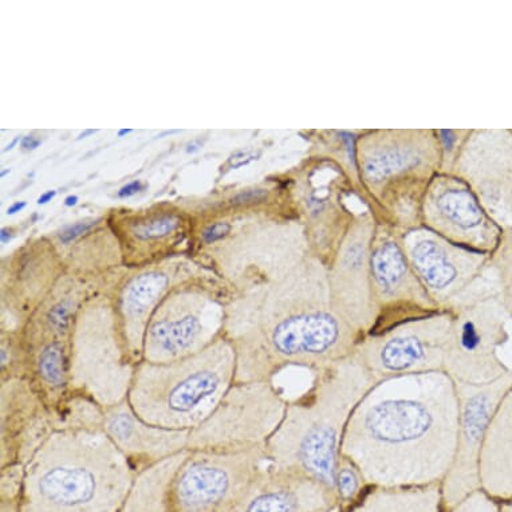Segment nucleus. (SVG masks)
I'll list each match as a JSON object with an SVG mask.
<instances>
[{
  "label": "nucleus",
  "mask_w": 512,
  "mask_h": 512,
  "mask_svg": "<svg viewBox=\"0 0 512 512\" xmlns=\"http://www.w3.org/2000/svg\"><path fill=\"white\" fill-rule=\"evenodd\" d=\"M459 403L445 372L377 381L354 408L342 439L370 486L443 482L454 463Z\"/></svg>",
  "instance_id": "nucleus-1"
},
{
  "label": "nucleus",
  "mask_w": 512,
  "mask_h": 512,
  "mask_svg": "<svg viewBox=\"0 0 512 512\" xmlns=\"http://www.w3.org/2000/svg\"><path fill=\"white\" fill-rule=\"evenodd\" d=\"M224 337L236 353L235 382L275 381L352 356L356 334L333 310L328 266L310 255L273 285L228 303Z\"/></svg>",
  "instance_id": "nucleus-2"
},
{
  "label": "nucleus",
  "mask_w": 512,
  "mask_h": 512,
  "mask_svg": "<svg viewBox=\"0 0 512 512\" xmlns=\"http://www.w3.org/2000/svg\"><path fill=\"white\" fill-rule=\"evenodd\" d=\"M137 472L101 428H55L23 470L18 512H120Z\"/></svg>",
  "instance_id": "nucleus-3"
},
{
  "label": "nucleus",
  "mask_w": 512,
  "mask_h": 512,
  "mask_svg": "<svg viewBox=\"0 0 512 512\" xmlns=\"http://www.w3.org/2000/svg\"><path fill=\"white\" fill-rule=\"evenodd\" d=\"M310 387L287 401L265 448L270 467L301 472L334 491V474L350 416L376 378L354 353L314 370Z\"/></svg>",
  "instance_id": "nucleus-4"
},
{
  "label": "nucleus",
  "mask_w": 512,
  "mask_h": 512,
  "mask_svg": "<svg viewBox=\"0 0 512 512\" xmlns=\"http://www.w3.org/2000/svg\"><path fill=\"white\" fill-rule=\"evenodd\" d=\"M236 353L220 337L183 360L136 365L128 403L145 423L171 431H192L208 419L235 384Z\"/></svg>",
  "instance_id": "nucleus-5"
},
{
  "label": "nucleus",
  "mask_w": 512,
  "mask_h": 512,
  "mask_svg": "<svg viewBox=\"0 0 512 512\" xmlns=\"http://www.w3.org/2000/svg\"><path fill=\"white\" fill-rule=\"evenodd\" d=\"M136 365L114 306L94 301L82 305L70 341L69 395L101 408L114 407L128 399Z\"/></svg>",
  "instance_id": "nucleus-6"
},
{
  "label": "nucleus",
  "mask_w": 512,
  "mask_h": 512,
  "mask_svg": "<svg viewBox=\"0 0 512 512\" xmlns=\"http://www.w3.org/2000/svg\"><path fill=\"white\" fill-rule=\"evenodd\" d=\"M265 445L189 451L169 483L172 512H238L269 468Z\"/></svg>",
  "instance_id": "nucleus-7"
},
{
  "label": "nucleus",
  "mask_w": 512,
  "mask_h": 512,
  "mask_svg": "<svg viewBox=\"0 0 512 512\" xmlns=\"http://www.w3.org/2000/svg\"><path fill=\"white\" fill-rule=\"evenodd\" d=\"M287 400L275 381L235 382L214 413L189 433V451L266 445L285 416Z\"/></svg>",
  "instance_id": "nucleus-8"
},
{
  "label": "nucleus",
  "mask_w": 512,
  "mask_h": 512,
  "mask_svg": "<svg viewBox=\"0 0 512 512\" xmlns=\"http://www.w3.org/2000/svg\"><path fill=\"white\" fill-rule=\"evenodd\" d=\"M451 337L445 352L444 372L454 381L483 384L510 368L499 357V349L510 341L508 317L500 291L468 294L452 307Z\"/></svg>",
  "instance_id": "nucleus-9"
},
{
  "label": "nucleus",
  "mask_w": 512,
  "mask_h": 512,
  "mask_svg": "<svg viewBox=\"0 0 512 512\" xmlns=\"http://www.w3.org/2000/svg\"><path fill=\"white\" fill-rule=\"evenodd\" d=\"M431 131H377L358 143V163L365 184L384 202L401 206L412 189L428 187L440 157Z\"/></svg>",
  "instance_id": "nucleus-10"
},
{
  "label": "nucleus",
  "mask_w": 512,
  "mask_h": 512,
  "mask_svg": "<svg viewBox=\"0 0 512 512\" xmlns=\"http://www.w3.org/2000/svg\"><path fill=\"white\" fill-rule=\"evenodd\" d=\"M227 306L195 287L171 291L149 319L143 361L167 364L207 349L224 336Z\"/></svg>",
  "instance_id": "nucleus-11"
},
{
  "label": "nucleus",
  "mask_w": 512,
  "mask_h": 512,
  "mask_svg": "<svg viewBox=\"0 0 512 512\" xmlns=\"http://www.w3.org/2000/svg\"><path fill=\"white\" fill-rule=\"evenodd\" d=\"M452 321V310H443L382 333L369 334L358 341L354 356L376 381L444 372Z\"/></svg>",
  "instance_id": "nucleus-12"
},
{
  "label": "nucleus",
  "mask_w": 512,
  "mask_h": 512,
  "mask_svg": "<svg viewBox=\"0 0 512 512\" xmlns=\"http://www.w3.org/2000/svg\"><path fill=\"white\" fill-rule=\"evenodd\" d=\"M459 403L454 463L441 482L444 511L480 490L479 459L484 436L500 401L512 388V369L483 384L455 381Z\"/></svg>",
  "instance_id": "nucleus-13"
},
{
  "label": "nucleus",
  "mask_w": 512,
  "mask_h": 512,
  "mask_svg": "<svg viewBox=\"0 0 512 512\" xmlns=\"http://www.w3.org/2000/svg\"><path fill=\"white\" fill-rule=\"evenodd\" d=\"M399 236L417 278L441 310L458 305L488 269L490 255L460 247L427 227Z\"/></svg>",
  "instance_id": "nucleus-14"
},
{
  "label": "nucleus",
  "mask_w": 512,
  "mask_h": 512,
  "mask_svg": "<svg viewBox=\"0 0 512 512\" xmlns=\"http://www.w3.org/2000/svg\"><path fill=\"white\" fill-rule=\"evenodd\" d=\"M370 273L376 306V324L370 334L443 311L421 285L399 235L374 232Z\"/></svg>",
  "instance_id": "nucleus-15"
},
{
  "label": "nucleus",
  "mask_w": 512,
  "mask_h": 512,
  "mask_svg": "<svg viewBox=\"0 0 512 512\" xmlns=\"http://www.w3.org/2000/svg\"><path fill=\"white\" fill-rule=\"evenodd\" d=\"M428 230L467 250L491 255L503 230L484 211L470 185L455 175H436L423 199Z\"/></svg>",
  "instance_id": "nucleus-16"
},
{
  "label": "nucleus",
  "mask_w": 512,
  "mask_h": 512,
  "mask_svg": "<svg viewBox=\"0 0 512 512\" xmlns=\"http://www.w3.org/2000/svg\"><path fill=\"white\" fill-rule=\"evenodd\" d=\"M369 220L350 224L328 266L330 302L338 317L358 341L372 333L376 324L370 250L374 236Z\"/></svg>",
  "instance_id": "nucleus-17"
},
{
  "label": "nucleus",
  "mask_w": 512,
  "mask_h": 512,
  "mask_svg": "<svg viewBox=\"0 0 512 512\" xmlns=\"http://www.w3.org/2000/svg\"><path fill=\"white\" fill-rule=\"evenodd\" d=\"M452 175L466 181L484 211L503 231L512 228V133L471 132Z\"/></svg>",
  "instance_id": "nucleus-18"
},
{
  "label": "nucleus",
  "mask_w": 512,
  "mask_h": 512,
  "mask_svg": "<svg viewBox=\"0 0 512 512\" xmlns=\"http://www.w3.org/2000/svg\"><path fill=\"white\" fill-rule=\"evenodd\" d=\"M2 468L25 467L55 429L53 411L23 378L2 381Z\"/></svg>",
  "instance_id": "nucleus-19"
},
{
  "label": "nucleus",
  "mask_w": 512,
  "mask_h": 512,
  "mask_svg": "<svg viewBox=\"0 0 512 512\" xmlns=\"http://www.w3.org/2000/svg\"><path fill=\"white\" fill-rule=\"evenodd\" d=\"M102 431L131 462L137 474L161 460L188 450L191 431H171L145 423L133 412L128 399L102 408Z\"/></svg>",
  "instance_id": "nucleus-20"
},
{
  "label": "nucleus",
  "mask_w": 512,
  "mask_h": 512,
  "mask_svg": "<svg viewBox=\"0 0 512 512\" xmlns=\"http://www.w3.org/2000/svg\"><path fill=\"white\" fill-rule=\"evenodd\" d=\"M337 508V496L324 484L301 472L269 466L238 512H321Z\"/></svg>",
  "instance_id": "nucleus-21"
},
{
  "label": "nucleus",
  "mask_w": 512,
  "mask_h": 512,
  "mask_svg": "<svg viewBox=\"0 0 512 512\" xmlns=\"http://www.w3.org/2000/svg\"><path fill=\"white\" fill-rule=\"evenodd\" d=\"M480 486L498 502L512 500V388L488 425L479 459Z\"/></svg>",
  "instance_id": "nucleus-22"
},
{
  "label": "nucleus",
  "mask_w": 512,
  "mask_h": 512,
  "mask_svg": "<svg viewBox=\"0 0 512 512\" xmlns=\"http://www.w3.org/2000/svg\"><path fill=\"white\" fill-rule=\"evenodd\" d=\"M348 512H444L441 483L428 486H372Z\"/></svg>",
  "instance_id": "nucleus-23"
},
{
  "label": "nucleus",
  "mask_w": 512,
  "mask_h": 512,
  "mask_svg": "<svg viewBox=\"0 0 512 512\" xmlns=\"http://www.w3.org/2000/svg\"><path fill=\"white\" fill-rule=\"evenodd\" d=\"M187 452H180L140 471L120 512H172L168 500L169 483Z\"/></svg>",
  "instance_id": "nucleus-24"
},
{
  "label": "nucleus",
  "mask_w": 512,
  "mask_h": 512,
  "mask_svg": "<svg viewBox=\"0 0 512 512\" xmlns=\"http://www.w3.org/2000/svg\"><path fill=\"white\" fill-rule=\"evenodd\" d=\"M370 487L372 486L357 464L348 456L341 454L338 458L336 474H334V491H336L340 511L348 512L350 508L356 506Z\"/></svg>",
  "instance_id": "nucleus-25"
},
{
  "label": "nucleus",
  "mask_w": 512,
  "mask_h": 512,
  "mask_svg": "<svg viewBox=\"0 0 512 512\" xmlns=\"http://www.w3.org/2000/svg\"><path fill=\"white\" fill-rule=\"evenodd\" d=\"M488 267L495 271L499 287L512 275V228L503 231L498 247L490 255Z\"/></svg>",
  "instance_id": "nucleus-26"
},
{
  "label": "nucleus",
  "mask_w": 512,
  "mask_h": 512,
  "mask_svg": "<svg viewBox=\"0 0 512 512\" xmlns=\"http://www.w3.org/2000/svg\"><path fill=\"white\" fill-rule=\"evenodd\" d=\"M179 224L180 220L176 216H160V218L137 224V226L133 227V232L141 240L159 239L172 234L179 227Z\"/></svg>",
  "instance_id": "nucleus-27"
},
{
  "label": "nucleus",
  "mask_w": 512,
  "mask_h": 512,
  "mask_svg": "<svg viewBox=\"0 0 512 512\" xmlns=\"http://www.w3.org/2000/svg\"><path fill=\"white\" fill-rule=\"evenodd\" d=\"M444 512H500V503L480 488Z\"/></svg>",
  "instance_id": "nucleus-28"
},
{
  "label": "nucleus",
  "mask_w": 512,
  "mask_h": 512,
  "mask_svg": "<svg viewBox=\"0 0 512 512\" xmlns=\"http://www.w3.org/2000/svg\"><path fill=\"white\" fill-rule=\"evenodd\" d=\"M98 220H90V222H81L77 224H73L66 228L65 231H62V234L59 235V240H61L62 244H69L74 242V240L80 238L81 235L86 234L92 230L94 226H96Z\"/></svg>",
  "instance_id": "nucleus-29"
},
{
  "label": "nucleus",
  "mask_w": 512,
  "mask_h": 512,
  "mask_svg": "<svg viewBox=\"0 0 512 512\" xmlns=\"http://www.w3.org/2000/svg\"><path fill=\"white\" fill-rule=\"evenodd\" d=\"M230 231V224L223 222L215 223L203 232V240L207 244H214L219 242V240L226 238V236L230 234Z\"/></svg>",
  "instance_id": "nucleus-30"
},
{
  "label": "nucleus",
  "mask_w": 512,
  "mask_h": 512,
  "mask_svg": "<svg viewBox=\"0 0 512 512\" xmlns=\"http://www.w3.org/2000/svg\"><path fill=\"white\" fill-rule=\"evenodd\" d=\"M267 198V192L265 189H250V191L240 192L232 199L234 204H252L261 203Z\"/></svg>",
  "instance_id": "nucleus-31"
},
{
  "label": "nucleus",
  "mask_w": 512,
  "mask_h": 512,
  "mask_svg": "<svg viewBox=\"0 0 512 512\" xmlns=\"http://www.w3.org/2000/svg\"><path fill=\"white\" fill-rule=\"evenodd\" d=\"M499 291L504 309H506L508 317L512 318V275L500 286Z\"/></svg>",
  "instance_id": "nucleus-32"
},
{
  "label": "nucleus",
  "mask_w": 512,
  "mask_h": 512,
  "mask_svg": "<svg viewBox=\"0 0 512 512\" xmlns=\"http://www.w3.org/2000/svg\"><path fill=\"white\" fill-rule=\"evenodd\" d=\"M256 156H258V153L255 152H236L228 159V165L231 168H240L250 163Z\"/></svg>",
  "instance_id": "nucleus-33"
},
{
  "label": "nucleus",
  "mask_w": 512,
  "mask_h": 512,
  "mask_svg": "<svg viewBox=\"0 0 512 512\" xmlns=\"http://www.w3.org/2000/svg\"><path fill=\"white\" fill-rule=\"evenodd\" d=\"M141 189H143V184H141L140 181H133V183H129L128 185H125V187H122L120 192H118V196L122 199L131 198V196L139 194Z\"/></svg>",
  "instance_id": "nucleus-34"
},
{
  "label": "nucleus",
  "mask_w": 512,
  "mask_h": 512,
  "mask_svg": "<svg viewBox=\"0 0 512 512\" xmlns=\"http://www.w3.org/2000/svg\"><path fill=\"white\" fill-rule=\"evenodd\" d=\"M39 145H41V140L35 136H27L22 140V148L27 149V151H34Z\"/></svg>",
  "instance_id": "nucleus-35"
},
{
  "label": "nucleus",
  "mask_w": 512,
  "mask_h": 512,
  "mask_svg": "<svg viewBox=\"0 0 512 512\" xmlns=\"http://www.w3.org/2000/svg\"><path fill=\"white\" fill-rule=\"evenodd\" d=\"M55 195H57V191H49L46 192V194H43L41 198L38 199V204H46L51 202L55 198Z\"/></svg>",
  "instance_id": "nucleus-36"
},
{
  "label": "nucleus",
  "mask_w": 512,
  "mask_h": 512,
  "mask_svg": "<svg viewBox=\"0 0 512 512\" xmlns=\"http://www.w3.org/2000/svg\"><path fill=\"white\" fill-rule=\"evenodd\" d=\"M25 207H26L25 202L15 203V204H13V206H11L9 208V211H7V214H9V215L17 214V212H21L23 210V208H25Z\"/></svg>",
  "instance_id": "nucleus-37"
},
{
  "label": "nucleus",
  "mask_w": 512,
  "mask_h": 512,
  "mask_svg": "<svg viewBox=\"0 0 512 512\" xmlns=\"http://www.w3.org/2000/svg\"><path fill=\"white\" fill-rule=\"evenodd\" d=\"M0 239H2L3 244L10 242L11 232L9 230H6V228H3V230L0 231Z\"/></svg>",
  "instance_id": "nucleus-38"
},
{
  "label": "nucleus",
  "mask_w": 512,
  "mask_h": 512,
  "mask_svg": "<svg viewBox=\"0 0 512 512\" xmlns=\"http://www.w3.org/2000/svg\"><path fill=\"white\" fill-rule=\"evenodd\" d=\"M500 503V512H512V500H507V502H499Z\"/></svg>",
  "instance_id": "nucleus-39"
},
{
  "label": "nucleus",
  "mask_w": 512,
  "mask_h": 512,
  "mask_svg": "<svg viewBox=\"0 0 512 512\" xmlns=\"http://www.w3.org/2000/svg\"><path fill=\"white\" fill-rule=\"evenodd\" d=\"M199 148H202V145H200L199 141H195V143L188 144L187 152L194 153L199 151Z\"/></svg>",
  "instance_id": "nucleus-40"
},
{
  "label": "nucleus",
  "mask_w": 512,
  "mask_h": 512,
  "mask_svg": "<svg viewBox=\"0 0 512 512\" xmlns=\"http://www.w3.org/2000/svg\"><path fill=\"white\" fill-rule=\"evenodd\" d=\"M77 203H78L77 196H69V198H66V200H65L66 207L76 206Z\"/></svg>",
  "instance_id": "nucleus-41"
},
{
  "label": "nucleus",
  "mask_w": 512,
  "mask_h": 512,
  "mask_svg": "<svg viewBox=\"0 0 512 512\" xmlns=\"http://www.w3.org/2000/svg\"><path fill=\"white\" fill-rule=\"evenodd\" d=\"M93 133H96V131H93V129H89V131L82 132L80 137H78V140L85 139L86 136L93 135Z\"/></svg>",
  "instance_id": "nucleus-42"
},
{
  "label": "nucleus",
  "mask_w": 512,
  "mask_h": 512,
  "mask_svg": "<svg viewBox=\"0 0 512 512\" xmlns=\"http://www.w3.org/2000/svg\"><path fill=\"white\" fill-rule=\"evenodd\" d=\"M129 133H132V129H121V131L118 132V136L122 137L125 135H129Z\"/></svg>",
  "instance_id": "nucleus-43"
},
{
  "label": "nucleus",
  "mask_w": 512,
  "mask_h": 512,
  "mask_svg": "<svg viewBox=\"0 0 512 512\" xmlns=\"http://www.w3.org/2000/svg\"><path fill=\"white\" fill-rule=\"evenodd\" d=\"M19 141V137L13 141L10 145H7V148L5 149V152L10 151V149H13L14 145L17 144Z\"/></svg>",
  "instance_id": "nucleus-44"
},
{
  "label": "nucleus",
  "mask_w": 512,
  "mask_h": 512,
  "mask_svg": "<svg viewBox=\"0 0 512 512\" xmlns=\"http://www.w3.org/2000/svg\"><path fill=\"white\" fill-rule=\"evenodd\" d=\"M7 173H10V169H7V171H3L2 173H0V176L5 177Z\"/></svg>",
  "instance_id": "nucleus-45"
}]
</instances>
